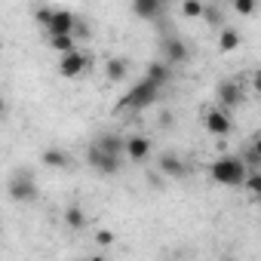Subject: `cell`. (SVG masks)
<instances>
[{
  "label": "cell",
  "instance_id": "7a4b0ae2",
  "mask_svg": "<svg viewBox=\"0 0 261 261\" xmlns=\"http://www.w3.org/2000/svg\"><path fill=\"white\" fill-rule=\"evenodd\" d=\"M160 86L154 83V80H148V77H142L133 89L126 92V98H123V108H133V111H142V108H151L157 98H160Z\"/></svg>",
  "mask_w": 261,
  "mask_h": 261
},
{
  "label": "cell",
  "instance_id": "3957f363",
  "mask_svg": "<svg viewBox=\"0 0 261 261\" xmlns=\"http://www.w3.org/2000/svg\"><path fill=\"white\" fill-rule=\"evenodd\" d=\"M7 194H10V200H16V203H34L40 191H37L34 175H31L28 169H19V172H13V178H10V185H7Z\"/></svg>",
  "mask_w": 261,
  "mask_h": 261
},
{
  "label": "cell",
  "instance_id": "8fae6325",
  "mask_svg": "<svg viewBox=\"0 0 261 261\" xmlns=\"http://www.w3.org/2000/svg\"><path fill=\"white\" fill-rule=\"evenodd\" d=\"M40 163H43L46 169H68L74 160H71V154L62 151V148H46V151L40 154Z\"/></svg>",
  "mask_w": 261,
  "mask_h": 261
},
{
  "label": "cell",
  "instance_id": "2e32d148",
  "mask_svg": "<svg viewBox=\"0 0 261 261\" xmlns=\"http://www.w3.org/2000/svg\"><path fill=\"white\" fill-rule=\"evenodd\" d=\"M105 74H108V80L120 83V80H126V74H129V62H126V59H111V62L105 65Z\"/></svg>",
  "mask_w": 261,
  "mask_h": 261
},
{
  "label": "cell",
  "instance_id": "8992f818",
  "mask_svg": "<svg viewBox=\"0 0 261 261\" xmlns=\"http://www.w3.org/2000/svg\"><path fill=\"white\" fill-rule=\"evenodd\" d=\"M89 62H92V59H89L86 53H80V49L62 53V62H59V74H62V77H68V80H71V77H80V74L89 68Z\"/></svg>",
  "mask_w": 261,
  "mask_h": 261
},
{
  "label": "cell",
  "instance_id": "4316f807",
  "mask_svg": "<svg viewBox=\"0 0 261 261\" xmlns=\"http://www.w3.org/2000/svg\"><path fill=\"white\" fill-rule=\"evenodd\" d=\"M4 108H7V105H4V98H0V114H4Z\"/></svg>",
  "mask_w": 261,
  "mask_h": 261
},
{
  "label": "cell",
  "instance_id": "44dd1931",
  "mask_svg": "<svg viewBox=\"0 0 261 261\" xmlns=\"http://www.w3.org/2000/svg\"><path fill=\"white\" fill-rule=\"evenodd\" d=\"M240 160L246 163V169H258V163H261V148H258V145H249V148L240 154Z\"/></svg>",
  "mask_w": 261,
  "mask_h": 261
},
{
  "label": "cell",
  "instance_id": "9c48e42d",
  "mask_svg": "<svg viewBox=\"0 0 261 261\" xmlns=\"http://www.w3.org/2000/svg\"><path fill=\"white\" fill-rule=\"evenodd\" d=\"M218 98H221V108L224 111H233L237 105H243V86L237 80H224L218 86Z\"/></svg>",
  "mask_w": 261,
  "mask_h": 261
},
{
  "label": "cell",
  "instance_id": "4fadbf2b",
  "mask_svg": "<svg viewBox=\"0 0 261 261\" xmlns=\"http://www.w3.org/2000/svg\"><path fill=\"white\" fill-rule=\"evenodd\" d=\"M145 77H148V80H154L160 89H166V86H169V80H172V65H166L163 59H160V62H151Z\"/></svg>",
  "mask_w": 261,
  "mask_h": 261
},
{
  "label": "cell",
  "instance_id": "cb8c5ba5",
  "mask_svg": "<svg viewBox=\"0 0 261 261\" xmlns=\"http://www.w3.org/2000/svg\"><path fill=\"white\" fill-rule=\"evenodd\" d=\"M233 10H237V16H252L255 13V0H233Z\"/></svg>",
  "mask_w": 261,
  "mask_h": 261
},
{
  "label": "cell",
  "instance_id": "7c38bea8",
  "mask_svg": "<svg viewBox=\"0 0 261 261\" xmlns=\"http://www.w3.org/2000/svg\"><path fill=\"white\" fill-rule=\"evenodd\" d=\"M206 129L212 136H227L230 133V117H227V111L221 108V111H209L206 114Z\"/></svg>",
  "mask_w": 261,
  "mask_h": 261
},
{
  "label": "cell",
  "instance_id": "d4e9b609",
  "mask_svg": "<svg viewBox=\"0 0 261 261\" xmlns=\"http://www.w3.org/2000/svg\"><path fill=\"white\" fill-rule=\"evenodd\" d=\"M114 240H117L114 230H98V233H95V243H98V246H114Z\"/></svg>",
  "mask_w": 261,
  "mask_h": 261
},
{
  "label": "cell",
  "instance_id": "ac0fdd59",
  "mask_svg": "<svg viewBox=\"0 0 261 261\" xmlns=\"http://www.w3.org/2000/svg\"><path fill=\"white\" fill-rule=\"evenodd\" d=\"M240 43H243V34H240L237 28H224V31H221V37H218V46H221L224 53H233Z\"/></svg>",
  "mask_w": 261,
  "mask_h": 261
},
{
  "label": "cell",
  "instance_id": "603a6c76",
  "mask_svg": "<svg viewBox=\"0 0 261 261\" xmlns=\"http://www.w3.org/2000/svg\"><path fill=\"white\" fill-rule=\"evenodd\" d=\"M181 13H185L188 19H200L203 4H200V0H185V4H181Z\"/></svg>",
  "mask_w": 261,
  "mask_h": 261
},
{
  "label": "cell",
  "instance_id": "277c9868",
  "mask_svg": "<svg viewBox=\"0 0 261 261\" xmlns=\"http://www.w3.org/2000/svg\"><path fill=\"white\" fill-rule=\"evenodd\" d=\"M86 163H89L95 172H101V175H117L120 166H123V157H120V154H108V151H101L98 145H92V148L86 151Z\"/></svg>",
  "mask_w": 261,
  "mask_h": 261
},
{
  "label": "cell",
  "instance_id": "5b68a950",
  "mask_svg": "<svg viewBox=\"0 0 261 261\" xmlns=\"http://www.w3.org/2000/svg\"><path fill=\"white\" fill-rule=\"evenodd\" d=\"M160 56H163V62L166 65H185L188 59H191V49H188V43L185 40H178V37H163L160 40Z\"/></svg>",
  "mask_w": 261,
  "mask_h": 261
},
{
  "label": "cell",
  "instance_id": "30bf717a",
  "mask_svg": "<svg viewBox=\"0 0 261 261\" xmlns=\"http://www.w3.org/2000/svg\"><path fill=\"white\" fill-rule=\"evenodd\" d=\"M157 169H160V175H169V178H185L188 175V163L178 154H163Z\"/></svg>",
  "mask_w": 261,
  "mask_h": 261
},
{
  "label": "cell",
  "instance_id": "ffe728a7",
  "mask_svg": "<svg viewBox=\"0 0 261 261\" xmlns=\"http://www.w3.org/2000/svg\"><path fill=\"white\" fill-rule=\"evenodd\" d=\"M240 188H246V191H249L252 197H258V194H261V172H258V169H249Z\"/></svg>",
  "mask_w": 261,
  "mask_h": 261
},
{
  "label": "cell",
  "instance_id": "ba28073f",
  "mask_svg": "<svg viewBox=\"0 0 261 261\" xmlns=\"http://www.w3.org/2000/svg\"><path fill=\"white\" fill-rule=\"evenodd\" d=\"M74 25H77V16L71 10H53V19H49L46 31H49V37L53 34H74Z\"/></svg>",
  "mask_w": 261,
  "mask_h": 261
},
{
  "label": "cell",
  "instance_id": "6da1fadb",
  "mask_svg": "<svg viewBox=\"0 0 261 261\" xmlns=\"http://www.w3.org/2000/svg\"><path fill=\"white\" fill-rule=\"evenodd\" d=\"M246 163L240 160V154H224V157H218L215 163H212V169H209V178L215 181V185H224V188H240L243 185V178H246Z\"/></svg>",
  "mask_w": 261,
  "mask_h": 261
},
{
  "label": "cell",
  "instance_id": "83f0119b",
  "mask_svg": "<svg viewBox=\"0 0 261 261\" xmlns=\"http://www.w3.org/2000/svg\"><path fill=\"white\" fill-rule=\"evenodd\" d=\"M160 4H163V7H166V4H172V0H160Z\"/></svg>",
  "mask_w": 261,
  "mask_h": 261
},
{
  "label": "cell",
  "instance_id": "e0dca14e",
  "mask_svg": "<svg viewBox=\"0 0 261 261\" xmlns=\"http://www.w3.org/2000/svg\"><path fill=\"white\" fill-rule=\"evenodd\" d=\"M86 221H89V218H86V212H83L80 206H68V209H65V224H68L71 230H83Z\"/></svg>",
  "mask_w": 261,
  "mask_h": 261
},
{
  "label": "cell",
  "instance_id": "9a60e30c",
  "mask_svg": "<svg viewBox=\"0 0 261 261\" xmlns=\"http://www.w3.org/2000/svg\"><path fill=\"white\" fill-rule=\"evenodd\" d=\"M95 145H98L101 151H108V154H120V157H123V136H114V133H101V136L95 139Z\"/></svg>",
  "mask_w": 261,
  "mask_h": 261
},
{
  "label": "cell",
  "instance_id": "7402d4cb",
  "mask_svg": "<svg viewBox=\"0 0 261 261\" xmlns=\"http://www.w3.org/2000/svg\"><path fill=\"white\" fill-rule=\"evenodd\" d=\"M203 19H206V25L209 28H218L221 22H224V16H221V10L218 7H203V13H200Z\"/></svg>",
  "mask_w": 261,
  "mask_h": 261
},
{
  "label": "cell",
  "instance_id": "484cf974",
  "mask_svg": "<svg viewBox=\"0 0 261 261\" xmlns=\"http://www.w3.org/2000/svg\"><path fill=\"white\" fill-rule=\"evenodd\" d=\"M34 16H37V25H43V28H46V25H49V19H53V10H49V7H43V10H37Z\"/></svg>",
  "mask_w": 261,
  "mask_h": 261
},
{
  "label": "cell",
  "instance_id": "5bb4252c",
  "mask_svg": "<svg viewBox=\"0 0 261 261\" xmlns=\"http://www.w3.org/2000/svg\"><path fill=\"white\" fill-rule=\"evenodd\" d=\"M133 13L145 22H154L160 13H163V4L160 0H133Z\"/></svg>",
  "mask_w": 261,
  "mask_h": 261
},
{
  "label": "cell",
  "instance_id": "d6986e66",
  "mask_svg": "<svg viewBox=\"0 0 261 261\" xmlns=\"http://www.w3.org/2000/svg\"><path fill=\"white\" fill-rule=\"evenodd\" d=\"M49 46L62 56V53H71V49H77V37L74 34H53L49 37Z\"/></svg>",
  "mask_w": 261,
  "mask_h": 261
},
{
  "label": "cell",
  "instance_id": "52a82bcc",
  "mask_svg": "<svg viewBox=\"0 0 261 261\" xmlns=\"http://www.w3.org/2000/svg\"><path fill=\"white\" fill-rule=\"evenodd\" d=\"M123 154L133 163H145L148 154H151V139L148 136H129V139H123Z\"/></svg>",
  "mask_w": 261,
  "mask_h": 261
}]
</instances>
